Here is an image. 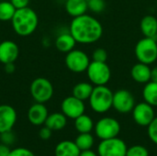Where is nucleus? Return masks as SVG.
I'll list each match as a JSON object with an SVG mask.
<instances>
[{
	"label": "nucleus",
	"mask_w": 157,
	"mask_h": 156,
	"mask_svg": "<svg viewBox=\"0 0 157 156\" xmlns=\"http://www.w3.org/2000/svg\"><path fill=\"white\" fill-rule=\"evenodd\" d=\"M69 32L77 43L91 44L98 41L103 35V27L96 17L84 14L73 17L69 27Z\"/></svg>",
	"instance_id": "nucleus-1"
},
{
	"label": "nucleus",
	"mask_w": 157,
	"mask_h": 156,
	"mask_svg": "<svg viewBox=\"0 0 157 156\" xmlns=\"http://www.w3.org/2000/svg\"><path fill=\"white\" fill-rule=\"evenodd\" d=\"M11 23L14 31L17 35L27 37L31 35L37 29L39 17L32 8L27 6L16 10L11 19Z\"/></svg>",
	"instance_id": "nucleus-2"
},
{
	"label": "nucleus",
	"mask_w": 157,
	"mask_h": 156,
	"mask_svg": "<svg viewBox=\"0 0 157 156\" xmlns=\"http://www.w3.org/2000/svg\"><path fill=\"white\" fill-rule=\"evenodd\" d=\"M113 94L107 86H95L88 99L92 110L98 114L108 112L112 108Z\"/></svg>",
	"instance_id": "nucleus-3"
},
{
	"label": "nucleus",
	"mask_w": 157,
	"mask_h": 156,
	"mask_svg": "<svg viewBox=\"0 0 157 156\" xmlns=\"http://www.w3.org/2000/svg\"><path fill=\"white\" fill-rule=\"evenodd\" d=\"M134 53L140 63L152 64L157 60V42L153 38H143L140 40L134 48Z\"/></svg>",
	"instance_id": "nucleus-4"
},
{
	"label": "nucleus",
	"mask_w": 157,
	"mask_h": 156,
	"mask_svg": "<svg viewBox=\"0 0 157 156\" xmlns=\"http://www.w3.org/2000/svg\"><path fill=\"white\" fill-rule=\"evenodd\" d=\"M86 72L89 82L94 86H107L111 78V70L104 62H90Z\"/></svg>",
	"instance_id": "nucleus-5"
},
{
	"label": "nucleus",
	"mask_w": 157,
	"mask_h": 156,
	"mask_svg": "<svg viewBox=\"0 0 157 156\" xmlns=\"http://www.w3.org/2000/svg\"><path fill=\"white\" fill-rule=\"evenodd\" d=\"M53 86L44 77H38L31 82L30 85V95L35 102L38 103H46L53 96Z\"/></svg>",
	"instance_id": "nucleus-6"
},
{
	"label": "nucleus",
	"mask_w": 157,
	"mask_h": 156,
	"mask_svg": "<svg viewBox=\"0 0 157 156\" xmlns=\"http://www.w3.org/2000/svg\"><path fill=\"white\" fill-rule=\"evenodd\" d=\"M95 133L100 140H107L118 137L121 132L120 122L113 118L104 117L95 124Z\"/></svg>",
	"instance_id": "nucleus-7"
},
{
	"label": "nucleus",
	"mask_w": 157,
	"mask_h": 156,
	"mask_svg": "<svg viewBox=\"0 0 157 156\" xmlns=\"http://www.w3.org/2000/svg\"><path fill=\"white\" fill-rule=\"evenodd\" d=\"M64 62L68 70L75 74H80L86 71L91 61L85 51L74 49L66 53Z\"/></svg>",
	"instance_id": "nucleus-8"
},
{
	"label": "nucleus",
	"mask_w": 157,
	"mask_h": 156,
	"mask_svg": "<svg viewBox=\"0 0 157 156\" xmlns=\"http://www.w3.org/2000/svg\"><path fill=\"white\" fill-rule=\"evenodd\" d=\"M127 145L121 139L115 137L101 140L98 147V156H126Z\"/></svg>",
	"instance_id": "nucleus-9"
},
{
	"label": "nucleus",
	"mask_w": 157,
	"mask_h": 156,
	"mask_svg": "<svg viewBox=\"0 0 157 156\" xmlns=\"http://www.w3.org/2000/svg\"><path fill=\"white\" fill-rule=\"evenodd\" d=\"M135 105V98L130 91L120 89L113 94L112 108L119 113H130L132 111Z\"/></svg>",
	"instance_id": "nucleus-10"
},
{
	"label": "nucleus",
	"mask_w": 157,
	"mask_h": 156,
	"mask_svg": "<svg viewBox=\"0 0 157 156\" xmlns=\"http://www.w3.org/2000/svg\"><path fill=\"white\" fill-rule=\"evenodd\" d=\"M132 113L135 123L143 127H148V125L155 118L154 107L145 101L136 104Z\"/></svg>",
	"instance_id": "nucleus-11"
},
{
	"label": "nucleus",
	"mask_w": 157,
	"mask_h": 156,
	"mask_svg": "<svg viewBox=\"0 0 157 156\" xmlns=\"http://www.w3.org/2000/svg\"><path fill=\"white\" fill-rule=\"evenodd\" d=\"M62 112L66 116V118L75 120L79 116L85 113L86 106L83 100L78 99L73 95L65 97L61 104Z\"/></svg>",
	"instance_id": "nucleus-12"
},
{
	"label": "nucleus",
	"mask_w": 157,
	"mask_h": 156,
	"mask_svg": "<svg viewBox=\"0 0 157 156\" xmlns=\"http://www.w3.org/2000/svg\"><path fill=\"white\" fill-rule=\"evenodd\" d=\"M16 109L6 104L0 105V133L12 131L17 121Z\"/></svg>",
	"instance_id": "nucleus-13"
},
{
	"label": "nucleus",
	"mask_w": 157,
	"mask_h": 156,
	"mask_svg": "<svg viewBox=\"0 0 157 156\" xmlns=\"http://www.w3.org/2000/svg\"><path fill=\"white\" fill-rule=\"evenodd\" d=\"M19 55V48L13 40L0 42V63L3 64L15 63Z\"/></svg>",
	"instance_id": "nucleus-14"
},
{
	"label": "nucleus",
	"mask_w": 157,
	"mask_h": 156,
	"mask_svg": "<svg viewBox=\"0 0 157 156\" xmlns=\"http://www.w3.org/2000/svg\"><path fill=\"white\" fill-rule=\"evenodd\" d=\"M49 116L46 106L42 103L36 102L28 110L29 121L34 126H41L45 123Z\"/></svg>",
	"instance_id": "nucleus-15"
},
{
	"label": "nucleus",
	"mask_w": 157,
	"mask_h": 156,
	"mask_svg": "<svg viewBox=\"0 0 157 156\" xmlns=\"http://www.w3.org/2000/svg\"><path fill=\"white\" fill-rule=\"evenodd\" d=\"M131 76L136 83L145 85L151 81V68L148 64L139 62L132 67Z\"/></svg>",
	"instance_id": "nucleus-16"
},
{
	"label": "nucleus",
	"mask_w": 157,
	"mask_h": 156,
	"mask_svg": "<svg viewBox=\"0 0 157 156\" xmlns=\"http://www.w3.org/2000/svg\"><path fill=\"white\" fill-rule=\"evenodd\" d=\"M76 43L77 42L75 40V38L68 31V32H63V33L59 34L55 40L54 44H55L56 49L59 51L63 52V53H67V52H69L75 49Z\"/></svg>",
	"instance_id": "nucleus-17"
},
{
	"label": "nucleus",
	"mask_w": 157,
	"mask_h": 156,
	"mask_svg": "<svg viewBox=\"0 0 157 156\" xmlns=\"http://www.w3.org/2000/svg\"><path fill=\"white\" fill-rule=\"evenodd\" d=\"M140 29L144 37L155 39L157 36V18L152 15L144 16L141 19Z\"/></svg>",
	"instance_id": "nucleus-18"
},
{
	"label": "nucleus",
	"mask_w": 157,
	"mask_h": 156,
	"mask_svg": "<svg viewBox=\"0 0 157 156\" xmlns=\"http://www.w3.org/2000/svg\"><path fill=\"white\" fill-rule=\"evenodd\" d=\"M64 7L69 16L76 17L86 14L88 10L87 0H66Z\"/></svg>",
	"instance_id": "nucleus-19"
},
{
	"label": "nucleus",
	"mask_w": 157,
	"mask_h": 156,
	"mask_svg": "<svg viewBox=\"0 0 157 156\" xmlns=\"http://www.w3.org/2000/svg\"><path fill=\"white\" fill-rule=\"evenodd\" d=\"M80 153V149L72 141L60 142L54 149L55 156H79Z\"/></svg>",
	"instance_id": "nucleus-20"
},
{
	"label": "nucleus",
	"mask_w": 157,
	"mask_h": 156,
	"mask_svg": "<svg viewBox=\"0 0 157 156\" xmlns=\"http://www.w3.org/2000/svg\"><path fill=\"white\" fill-rule=\"evenodd\" d=\"M67 124V118L63 112H54L49 114L44 125L53 131H61Z\"/></svg>",
	"instance_id": "nucleus-21"
},
{
	"label": "nucleus",
	"mask_w": 157,
	"mask_h": 156,
	"mask_svg": "<svg viewBox=\"0 0 157 156\" xmlns=\"http://www.w3.org/2000/svg\"><path fill=\"white\" fill-rule=\"evenodd\" d=\"M94 89V86L89 82H79L77 83L72 90V95L78 99H81L83 101L89 99L92 91Z\"/></svg>",
	"instance_id": "nucleus-22"
},
{
	"label": "nucleus",
	"mask_w": 157,
	"mask_h": 156,
	"mask_svg": "<svg viewBox=\"0 0 157 156\" xmlns=\"http://www.w3.org/2000/svg\"><path fill=\"white\" fill-rule=\"evenodd\" d=\"M143 97L144 101L153 107H157V83L149 81L143 89Z\"/></svg>",
	"instance_id": "nucleus-23"
},
{
	"label": "nucleus",
	"mask_w": 157,
	"mask_h": 156,
	"mask_svg": "<svg viewBox=\"0 0 157 156\" xmlns=\"http://www.w3.org/2000/svg\"><path fill=\"white\" fill-rule=\"evenodd\" d=\"M75 127L79 133H86L91 132L95 127V124L93 120L88 115L84 113L75 120Z\"/></svg>",
	"instance_id": "nucleus-24"
},
{
	"label": "nucleus",
	"mask_w": 157,
	"mask_h": 156,
	"mask_svg": "<svg viewBox=\"0 0 157 156\" xmlns=\"http://www.w3.org/2000/svg\"><path fill=\"white\" fill-rule=\"evenodd\" d=\"M75 143L77 145V147L80 149V151H86V150H90L93 147L95 140L90 132L79 133Z\"/></svg>",
	"instance_id": "nucleus-25"
},
{
	"label": "nucleus",
	"mask_w": 157,
	"mask_h": 156,
	"mask_svg": "<svg viewBox=\"0 0 157 156\" xmlns=\"http://www.w3.org/2000/svg\"><path fill=\"white\" fill-rule=\"evenodd\" d=\"M16 10L10 1H0V21H11Z\"/></svg>",
	"instance_id": "nucleus-26"
},
{
	"label": "nucleus",
	"mask_w": 157,
	"mask_h": 156,
	"mask_svg": "<svg viewBox=\"0 0 157 156\" xmlns=\"http://www.w3.org/2000/svg\"><path fill=\"white\" fill-rule=\"evenodd\" d=\"M126 156H149V152L144 146L137 144L128 148Z\"/></svg>",
	"instance_id": "nucleus-27"
},
{
	"label": "nucleus",
	"mask_w": 157,
	"mask_h": 156,
	"mask_svg": "<svg viewBox=\"0 0 157 156\" xmlns=\"http://www.w3.org/2000/svg\"><path fill=\"white\" fill-rule=\"evenodd\" d=\"M88 9L93 13H100L106 8L105 0H87Z\"/></svg>",
	"instance_id": "nucleus-28"
},
{
	"label": "nucleus",
	"mask_w": 157,
	"mask_h": 156,
	"mask_svg": "<svg viewBox=\"0 0 157 156\" xmlns=\"http://www.w3.org/2000/svg\"><path fill=\"white\" fill-rule=\"evenodd\" d=\"M147 133L149 139L157 145V117H155L153 121L148 125Z\"/></svg>",
	"instance_id": "nucleus-29"
},
{
	"label": "nucleus",
	"mask_w": 157,
	"mask_h": 156,
	"mask_svg": "<svg viewBox=\"0 0 157 156\" xmlns=\"http://www.w3.org/2000/svg\"><path fill=\"white\" fill-rule=\"evenodd\" d=\"M92 59L96 62H107L108 59V52L103 48H97L94 50L92 53Z\"/></svg>",
	"instance_id": "nucleus-30"
},
{
	"label": "nucleus",
	"mask_w": 157,
	"mask_h": 156,
	"mask_svg": "<svg viewBox=\"0 0 157 156\" xmlns=\"http://www.w3.org/2000/svg\"><path fill=\"white\" fill-rule=\"evenodd\" d=\"M0 140H1L2 143L9 146L15 143L16 138H15V134L12 132V131H7L0 133Z\"/></svg>",
	"instance_id": "nucleus-31"
},
{
	"label": "nucleus",
	"mask_w": 157,
	"mask_h": 156,
	"mask_svg": "<svg viewBox=\"0 0 157 156\" xmlns=\"http://www.w3.org/2000/svg\"><path fill=\"white\" fill-rule=\"evenodd\" d=\"M8 156H35V154L27 148L17 147V148L11 150Z\"/></svg>",
	"instance_id": "nucleus-32"
},
{
	"label": "nucleus",
	"mask_w": 157,
	"mask_h": 156,
	"mask_svg": "<svg viewBox=\"0 0 157 156\" xmlns=\"http://www.w3.org/2000/svg\"><path fill=\"white\" fill-rule=\"evenodd\" d=\"M52 131L50 128H48L47 126L42 127V128L40 130V131H39V136H40V138L41 140H43V141L49 140V139L52 137Z\"/></svg>",
	"instance_id": "nucleus-33"
},
{
	"label": "nucleus",
	"mask_w": 157,
	"mask_h": 156,
	"mask_svg": "<svg viewBox=\"0 0 157 156\" xmlns=\"http://www.w3.org/2000/svg\"><path fill=\"white\" fill-rule=\"evenodd\" d=\"M10 2L16 7V9H19L29 6V0H10Z\"/></svg>",
	"instance_id": "nucleus-34"
},
{
	"label": "nucleus",
	"mask_w": 157,
	"mask_h": 156,
	"mask_svg": "<svg viewBox=\"0 0 157 156\" xmlns=\"http://www.w3.org/2000/svg\"><path fill=\"white\" fill-rule=\"evenodd\" d=\"M11 152V149L8 145L0 143V156H8Z\"/></svg>",
	"instance_id": "nucleus-35"
},
{
	"label": "nucleus",
	"mask_w": 157,
	"mask_h": 156,
	"mask_svg": "<svg viewBox=\"0 0 157 156\" xmlns=\"http://www.w3.org/2000/svg\"><path fill=\"white\" fill-rule=\"evenodd\" d=\"M4 65H5L4 69H5L6 73L11 74H13L15 72V64H14V63H6Z\"/></svg>",
	"instance_id": "nucleus-36"
},
{
	"label": "nucleus",
	"mask_w": 157,
	"mask_h": 156,
	"mask_svg": "<svg viewBox=\"0 0 157 156\" xmlns=\"http://www.w3.org/2000/svg\"><path fill=\"white\" fill-rule=\"evenodd\" d=\"M79 156H98L95 152H93L91 149L90 150H86V151H81Z\"/></svg>",
	"instance_id": "nucleus-37"
},
{
	"label": "nucleus",
	"mask_w": 157,
	"mask_h": 156,
	"mask_svg": "<svg viewBox=\"0 0 157 156\" xmlns=\"http://www.w3.org/2000/svg\"><path fill=\"white\" fill-rule=\"evenodd\" d=\"M151 81L157 83V66L151 69Z\"/></svg>",
	"instance_id": "nucleus-38"
},
{
	"label": "nucleus",
	"mask_w": 157,
	"mask_h": 156,
	"mask_svg": "<svg viewBox=\"0 0 157 156\" xmlns=\"http://www.w3.org/2000/svg\"><path fill=\"white\" fill-rule=\"evenodd\" d=\"M64 1H66V0H64Z\"/></svg>",
	"instance_id": "nucleus-39"
},
{
	"label": "nucleus",
	"mask_w": 157,
	"mask_h": 156,
	"mask_svg": "<svg viewBox=\"0 0 157 156\" xmlns=\"http://www.w3.org/2000/svg\"><path fill=\"white\" fill-rule=\"evenodd\" d=\"M0 1H1V0H0Z\"/></svg>",
	"instance_id": "nucleus-40"
}]
</instances>
